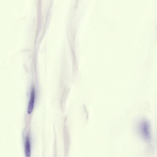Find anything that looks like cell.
<instances>
[{
  "mask_svg": "<svg viewBox=\"0 0 157 157\" xmlns=\"http://www.w3.org/2000/svg\"><path fill=\"white\" fill-rule=\"evenodd\" d=\"M35 99V91L34 87H33L30 94V98L29 102L28 112L29 114L32 112L34 108Z\"/></svg>",
  "mask_w": 157,
  "mask_h": 157,
  "instance_id": "cell-1",
  "label": "cell"
},
{
  "mask_svg": "<svg viewBox=\"0 0 157 157\" xmlns=\"http://www.w3.org/2000/svg\"><path fill=\"white\" fill-rule=\"evenodd\" d=\"M25 153L26 157H30V145L29 138L27 137L25 145Z\"/></svg>",
  "mask_w": 157,
  "mask_h": 157,
  "instance_id": "cell-2",
  "label": "cell"
}]
</instances>
